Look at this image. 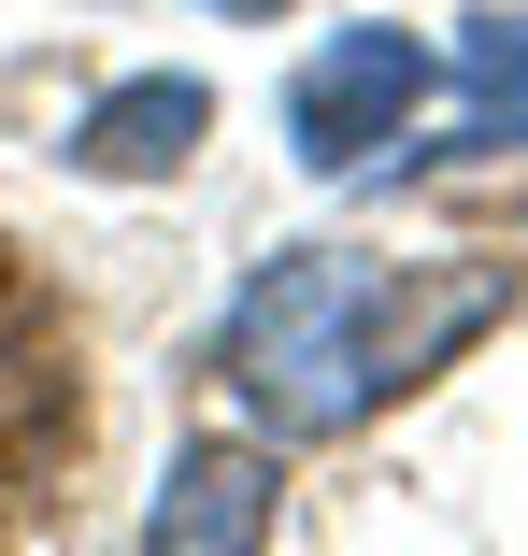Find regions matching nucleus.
<instances>
[{"label":"nucleus","mask_w":528,"mask_h":556,"mask_svg":"<svg viewBox=\"0 0 528 556\" xmlns=\"http://www.w3.org/2000/svg\"><path fill=\"white\" fill-rule=\"evenodd\" d=\"M200 143H215V86L200 72H129L72 115V172L86 186H172Z\"/></svg>","instance_id":"obj_4"},{"label":"nucleus","mask_w":528,"mask_h":556,"mask_svg":"<svg viewBox=\"0 0 528 556\" xmlns=\"http://www.w3.org/2000/svg\"><path fill=\"white\" fill-rule=\"evenodd\" d=\"M286 528V457L272 442H229L200 428L158 457V500H143V556H272Z\"/></svg>","instance_id":"obj_3"},{"label":"nucleus","mask_w":528,"mask_h":556,"mask_svg":"<svg viewBox=\"0 0 528 556\" xmlns=\"http://www.w3.org/2000/svg\"><path fill=\"white\" fill-rule=\"evenodd\" d=\"M443 72L472 86V129L457 143H528V15H472Z\"/></svg>","instance_id":"obj_5"},{"label":"nucleus","mask_w":528,"mask_h":556,"mask_svg":"<svg viewBox=\"0 0 528 556\" xmlns=\"http://www.w3.org/2000/svg\"><path fill=\"white\" fill-rule=\"evenodd\" d=\"M500 300H514L500 271H429V286L400 300V286H386L372 257H343V243H286V257L243 271V300H229V328H215V371H229L286 442H343L372 400L429 386Z\"/></svg>","instance_id":"obj_1"},{"label":"nucleus","mask_w":528,"mask_h":556,"mask_svg":"<svg viewBox=\"0 0 528 556\" xmlns=\"http://www.w3.org/2000/svg\"><path fill=\"white\" fill-rule=\"evenodd\" d=\"M429 100H443V43L400 29V15H357L329 43H300V72H286V157L314 186H357V172H386L414 143Z\"/></svg>","instance_id":"obj_2"},{"label":"nucleus","mask_w":528,"mask_h":556,"mask_svg":"<svg viewBox=\"0 0 528 556\" xmlns=\"http://www.w3.org/2000/svg\"><path fill=\"white\" fill-rule=\"evenodd\" d=\"M200 15H272V0H200Z\"/></svg>","instance_id":"obj_6"}]
</instances>
